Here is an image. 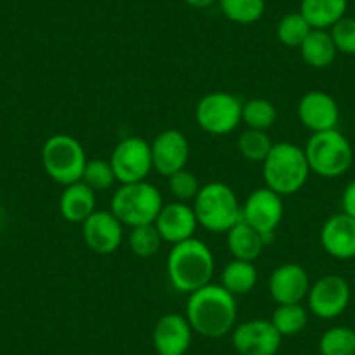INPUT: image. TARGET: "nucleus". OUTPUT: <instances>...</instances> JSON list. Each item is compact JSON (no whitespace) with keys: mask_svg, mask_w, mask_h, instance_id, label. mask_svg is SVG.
Segmentation results:
<instances>
[{"mask_svg":"<svg viewBox=\"0 0 355 355\" xmlns=\"http://www.w3.org/2000/svg\"><path fill=\"white\" fill-rule=\"evenodd\" d=\"M185 317L193 333L204 338H223L237 322V300L221 284H207L189 295Z\"/></svg>","mask_w":355,"mask_h":355,"instance_id":"nucleus-1","label":"nucleus"},{"mask_svg":"<svg viewBox=\"0 0 355 355\" xmlns=\"http://www.w3.org/2000/svg\"><path fill=\"white\" fill-rule=\"evenodd\" d=\"M167 277L178 293L192 295L211 284L214 275V256L206 242L192 237L174 244L167 254Z\"/></svg>","mask_w":355,"mask_h":355,"instance_id":"nucleus-2","label":"nucleus"},{"mask_svg":"<svg viewBox=\"0 0 355 355\" xmlns=\"http://www.w3.org/2000/svg\"><path fill=\"white\" fill-rule=\"evenodd\" d=\"M261 166L266 189L281 197L295 196L300 192L310 174L305 150L288 141L274 143Z\"/></svg>","mask_w":355,"mask_h":355,"instance_id":"nucleus-3","label":"nucleus"},{"mask_svg":"<svg viewBox=\"0 0 355 355\" xmlns=\"http://www.w3.org/2000/svg\"><path fill=\"white\" fill-rule=\"evenodd\" d=\"M192 207L197 223L213 234H227L242 218V206L227 183L213 182L200 187Z\"/></svg>","mask_w":355,"mask_h":355,"instance_id":"nucleus-4","label":"nucleus"},{"mask_svg":"<svg viewBox=\"0 0 355 355\" xmlns=\"http://www.w3.org/2000/svg\"><path fill=\"white\" fill-rule=\"evenodd\" d=\"M110 211L124 227L152 225L162 209V193L155 185L145 182L125 183L115 190Z\"/></svg>","mask_w":355,"mask_h":355,"instance_id":"nucleus-5","label":"nucleus"},{"mask_svg":"<svg viewBox=\"0 0 355 355\" xmlns=\"http://www.w3.org/2000/svg\"><path fill=\"white\" fill-rule=\"evenodd\" d=\"M310 173L322 178H338L354 164V148L338 129L312 132L305 145Z\"/></svg>","mask_w":355,"mask_h":355,"instance_id":"nucleus-6","label":"nucleus"},{"mask_svg":"<svg viewBox=\"0 0 355 355\" xmlns=\"http://www.w3.org/2000/svg\"><path fill=\"white\" fill-rule=\"evenodd\" d=\"M42 166L53 182L67 187L82 180L87 164L84 146L68 135H54L42 146Z\"/></svg>","mask_w":355,"mask_h":355,"instance_id":"nucleus-7","label":"nucleus"},{"mask_svg":"<svg viewBox=\"0 0 355 355\" xmlns=\"http://www.w3.org/2000/svg\"><path fill=\"white\" fill-rule=\"evenodd\" d=\"M196 121L207 135H230L242 122L241 100L225 91L206 94L196 107Z\"/></svg>","mask_w":355,"mask_h":355,"instance_id":"nucleus-8","label":"nucleus"},{"mask_svg":"<svg viewBox=\"0 0 355 355\" xmlns=\"http://www.w3.org/2000/svg\"><path fill=\"white\" fill-rule=\"evenodd\" d=\"M115 180L121 185L145 182L152 173V148L146 139L139 136H128L117 143L110 157Z\"/></svg>","mask_w":355,"mask_h":355,"instance_id":"nucleus-9","label":"nucleus"},{"mask_svg":"<svg viewBox=\"0 0 355 355\" xmlns=\"http://www.w3.org/2000/svg\"><path fill=\"white\" fill-rule=\"evenodd\" d=\"M282 218H284L282 197L266 187L256 189L242 204L241 220L254 228L265 239V242H270L274 239Z\"/></svg>","mask_w":355,"mask_h":355,"instance_id":"nucleus-10","label":"nucleus"},{"mask_svg":"<svg viewBox=\"0 0 355 355\" xmlns=\"http://www.w3.org/2000/svg\"><path fill=\"white\" fill-rule=\"evenodd\" d=\"M352 291L348 282L341 275L327 274L310 284L306 303L309 310L322 320L340 317L350 303Z\"/></svg>","mask_w":355,"mask_h":355,"instance_id":"nucleus-11","label":"nucleus"},{"mask_svg":"<svg viewBox=\"0 0 355 355\" xmlns=\"http://www.w3.org/2000/svg\"><path fill=\"white\" fill-rule=\"evenodd\" d=\"M232 347L239 355H275L282 336L270 319H251L232 331Z\"/></svg>","mask_w":355,"mask_h":355,"instance_id":"nucleus-12","label":"nucleus"},{"mask_svg":"<svg viewBox=\"0 0 355 355\" xmlns=\"http://www.w3.org/2000/svg\"><path fill=\"white\" fill-rule=\"evenodd\" d=\"M153 169L169 178L178 171L187 169L190 159V143L187 136L178 129H166L155 136L152 143Z\"/></svg>","mask_w":355,"mask_h":355,"instance_id":"nucleus-13","label":"nucleus"},{"mask_svg":"<svg viewBox=\"0 0 355 355\" xmlns=\"http://www.w3.org/2000/svg\"><path fill=\"white\" fill-rule=\"evenodd\" d=\"M82 237L85 245L98 254H112L124 239V225L112 211H94L82 223Z\"/></svg>","mask_w":355,"mask_h":355,"instance_id":"nucleus-14","label":"nucleus"},{"mask_svg":"<svg viewBox=\"0 0 355 355\" xmlns=\"http://www.w3.org/2000/svg\"><path fill=\"white\" fill-rule=\"evenodd\" d=\"M193 329L182 313H166L152 331L153 348L159 355H185L192 347Z\"/></svg>","mask_w":355,"mask_h":355,"instance_id":"nucleus-15","label":"nucleus"},{"mask_svg":"<svg viewBox=\"0 0 355 355\" xmlns=\"http://www.w3.org/2000/svg\"><path fill=\"white\" fill-rule=\"evenodd\" d=\"M298 119L309 131L322 132L336 129L340 122V107L331 94L324 91H309L298 101Z\"/></svg>","mask_w":355,"mask_h":355,"instance_id":"nucleus-16","label":"nucleus"},{"mask_svg":"<svg viewBox=\"0 0 355 355\" xmlns=\"http://www.w3.org/2000/svg\"><path fill=\"white\" fill-rule=\"evenodd\" d=\"M310 289L309 272L298 263H284L272 272L268 293L277 305L302 303Z\"/></svg>","mask_w":355,"mask_h":355,"instance_id":"nucleus-17","label":"nucleus"},{"mask_svg":"<svg viewBox=\"0 0 355 355\" xmlns=\"http://www.w3.org/2000/svg\"><path fill=\"white\" fill-rule=\"evenodd\" d=\"M153 225L159 230L162 241L173 245L196 237V230L199 227L193 207L178 200L164 204Z\"/></svg>","mask_w":355,"mask_h":355,"instance_id":"nucleus-18","label":"nucleus"},{"mask_svg":"<svg viewBox=\"0 0 355 355\" xmlns=\"http://www.w3.org/2000/svg\"><path fill=\"white\" fill-rule=\"evenodd\" d=\"M320 245L336 259L355 258V218L345 213L327 218L320 228Z\"/></svg>","mask_w":355,"mask_h":355,"instance_id":"nucleus-19","label":"nucleus"},{"mask_svg":"<svg viewBox=\"0 0 355 355\" xmlns=\"http://www.w3.org/2000/svg\"><path fill=\"white\" fill-rule=\"evenodd\" d=\"M96 211V192L84 182L64 187L60 197V213L68 223H84Z\"/></svg>","mask_w":355,"mask_h":355,"instance_id":"nucleus-20","label":"nucleus"},{"mask_svg":"<svg viewBox=\"0 0 355 355\" xmlns=\"http://www.w3.org/2000/svg\"><path fill=\"white\" fill-rule=\"evenodd\" d=\"M265 244V239L242 220L227 232V248L234 259L254 261L261 256Z\"/></svg>","mask_w":355,"mask_h":355,"instance_id":"nucleus-21","label":"nucleus"},{"mask_svg":"<svg viewBox=\"0 0 355 355\" xmlns=\"http://www.w3.org/2000/svg\"><path fill=\"white\" fill-rule=\"evenodd\" d=\"M348 0H302L300 12L313 30H327L345 18Z\"/></svg>","mask_w":355,"mask_h":355,"instance_id":"nucleus-22","label":"nucleus"},{"mask_svg":"<svg viewBox=\"0 0 355 355\" xmlns=\"http://www.w3.org/2000/svg\"><path fill=\"white\" fill-rule=\"evenodd\" d=\"M298 49L302 53L303 61L309 67L317 68V70H324V68L331 67L338 54L333 39H331L327 30L312 28V32L306 35V39L303 40V44Z\"/></svg>","mask_w":355,"mask_h":355,"instance_id":"nucleus-23","label":"nucleus"},{"mask_svg":"<svg viewBox=\"0 0 355 355\" xmlns=\"http://www.w3.org/2000/svg\"><path fill=\"white\" fill-rule=\"evenodd\" d=\"M256 282H258V270L252 261L234 259L221 272V286L234 296L251 293Z\"/></svg>","mask_w":355,"mask_h":355,"instance_id":"nucleus-24","label":"nucleus"},{"mask_svg":"<svg viewBox=\"0 0 355 355\" xmlns=\"http://www.w3.org/2000/svg\"><path fill=\"white\" fill-rule=\"evenodd\" d=\"M272 324L281 333V336H296L309 324V310L302 303L277 305L272 313Z\"/></svg>","mask_w":355,"mask_h":355,"instance_id":"nucleus-25","label":"nucleus"},{"mask_svg":"<svg viewBox=\"0 0 355 355\" xmlns=\"http://www.w3.org/2000/svg\"><path fill=\"white\" fill-rule=\"evenodd\" d=\"M277 121V110L272 101L265 98H252L242 103V122L248 129L268 131Z\"/></svg>","mask_w":355,"mask_h":355,"instance_id":"nucleus-26","label":"nucleus"},{"mask_svg":"<svg viewBox=\"0 0 355 355\" xmlns=\"http://www.w3.org/2000/svg\"><path fill=\"white\" fill-rule=\"evenodd\" d=\"M320 355H355V327L334 326L319 340Z\"/></svg>","mask_w":355,"mask_h":355,"instance_id":"nucleus-27","label":"nucleus"},{"mask_svg":"<svg viewBox=\"0 0 355 355\" xmlns=\"http://www.w3.org/2000/svg\"><path fill=\"white\" fill-rule=\"evenodd\" d=\"M227 19L237 25H252L265 12V0H218Z\"/></svg>","mask_w":355,"mask_h":355,"instance_id":"nucleus-28","label":"nucleus"},{"mask_svg":"<svg viewBox=\"0 0 355 355\" xmlns=\"http://www.w3.org/2000/svg\"><path fill=\"white\" fill-rule=\"evenodd\" d=\"M274 141L268 136L266 131H258V129H245L241 136H239L237 148L239 153L244 157L249 162H259L266 159V155L270 153Z\"/></svg>","mask_w":355,"mask_h":355,"instance_id":"nucleus-29","label":"nucleus"},{"mask_svg":"<svg viewBox=\"0 0 355 355\" xmlns=\"http://www.w3.org/2000/svg\"><path fill=\"white\" fill-rule=\"evenodd\" d=\"M162 242V237H160L159 230L153 223L131 228L128 237L129 249H131L132 254L139 256V258H150V256L157 254L160 251Z\"/></svg>","mask_w":355,"mask_h":355,"instance_id":"nucleus-30","label":"nucleus"},{"mask_svg":"<svg viewBox=\"0 0 355 355\" xmlns=\"http://www.w3.org/2000/svg\"><path fill=\"white\" fill-rule=\"evenodd\" d=\"M310 32H312V26L306 23L302 12L282 16L277 25V39L286 47H300Z\"/></svg>","mask_w":355,"mask_h":355,"instance_id":"nucleus-31","label":"nucleus"},{"mask_svg":"<svg viewBox=\"0 0 355 355\" xmlns=\"http://www.w3.org/2000/svg\"><path fill=\"white\" fill-rule=\"evenodd\" d=\"M82 182L93 189L94 192H103L108 190L114 185L117 180H115V173L112 169L110 160L105 159H93L87 160L84 167V174H82Z\"/></svg>","mask_w":355,"mask_h":355,"instance_id":"nucleus-32","label":"nucleus"},{"mask_svg":"<svg viewBox=\"0 0 355 355\" xmlns=\"http://www.w3.org/2000/svg\"><path fill=\"white\" fill-rule=\"evenodd\" d=\"M167 185H169L171 193H173L174 199L178 202H189V200H193L199 193L200 185L199 180L193 173H190L189 169H182L178 173L171 174L167 178Z\"/></svg>","mask_w":355,"mask_h":355,"instance_id":"nucleus-33","label":"nucleus"},{"mask_svg":"<svg viewBox=\"0 0 355 355\" xmlns=\"http://www.w3.org/2000/svg\"><path fill=\"white\" fill-rule=\"evenodd\" d=\"M329 35L338 53L355 56V18H348V16L341 18L331 26Z\"/></svg>","mask_w":355,"mask_h":355,"instance_id":"nucleus-34","label":"nucleus"},{"mask_svg":"<svg viewBox=\"0 0 355 355\" xmlns=\"http://www.w3.org/2000/svg\"><path fill=\"white\" fill-rule=\"evenodd\" d=\"M341 213L348 214V216L355 218V180H352L343 190L341 196Z\"/></svg>","mask_w":355,"mask_h":355,"instance_id":"nucleus-35","label":"nucleus"},{"mask_svg":"<svg viewBox=\"0 0 355 355\" xmlns=\"http://www.w3.org/2000/svg\"><path fill=\"white\" fill-rule=\"evenodd\" d=\"M185 2L190 6V8L206 9V8H209V6H213L216 0H185Z\"/></svg>","mask_w":355,"mask_h":355,"instance_id":"nucleus-36","label":"nucleus"}]
</instances>
